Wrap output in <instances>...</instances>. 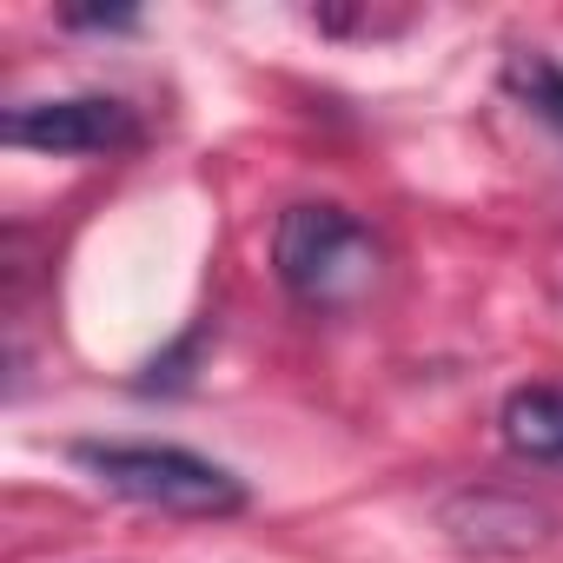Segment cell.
Instances as JSON below:
<instances>
[{
    "label": "cell",
    "mask_w": 563,
    "mask_h": 563,
    "mask_svg": "<svg viewBox=\"0 0 563 563\" xmlns=\"http://www.w3.org/2000/svg\"><path fill=\"white\" fill-rule=\"evenodd\" d=\"M504 444L530 464H563V385H523L504 398Z\"/></svg>",
    "instance_id": "4"
},
{
    "label": "cell",
    "mask_w": 563,
    "mask_h": 563,
    "mask_svg": "<svg viewBox=\"0 0 563 563\" xmlns=\"http://www.w3.org/2000/svg\"><path fill=\"white\" fill-rule=\"evenodd\" d=\"M272 265L299 306L339 312L372 292L385 258H378V239L345 206H292L272 232Z\"/></svg>",
    "instance_id": "2"
},
{
    "label": "cell",
    "mask_w": 563,
    "mask_h": 563,
    "mask_svg": "<svg viewBox=\"0 0 563 563\" xmlns=\"http://www.w3.org/2000/svg\"><path fill=\"white\" fill-rule=\"evenodd\" d=\"M8 146L27 153H54V159H87V153H113L133 140V107L107 100V93H74V100H34L0 120Z\"/></svg>",
    "instance_id": "3"
},
{
    "label": "cell",
    "mask_w": 563,
    "mask_h": 563,
    "mask_svg": "<svg viewBox=\"0 0 563 563\" xmlns=\"http://www.w3.org/2000/svg\"><path fill=\"white\" fill-rule=\"evenodd\" d=\"M74 464L107 490L126 497L140 510H166V517H232L245 510V484L186 451V444H74Z\"/></svg>",
    "instance_id": "1"
},
{
    "label": "cell",
    "mask_w": 563,
    "mask_h": 563,
    "mask_svg": "<svg viewBox=\"0 0 563 563\" xmlns=\"http://www.w3.org/2000/svg\"><path fill=\"white\" fill-rule=\"evenodd\" d=\"M504 87H510V100H523L543 126L563 133V60H550V54H537V47H517V54L504 60Z\"/></svg>",
    "instance_id": "5"
}]
</instances>
